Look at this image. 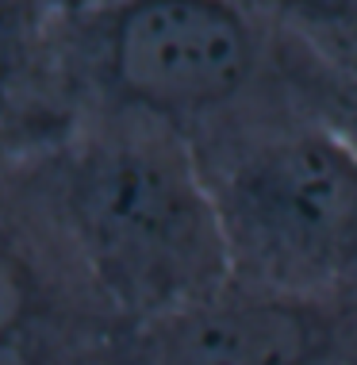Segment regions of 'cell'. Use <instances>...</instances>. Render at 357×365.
Returning <instances> with one entry per match:
<instances>
[{"label": "cell", "mask_w": 357, "mask_h": 365, "mask_svg": "<svg viewBox=\"0 0 357 365\" xmlns=\"http://www.w3.org/2000/svg\"><path fill=\"white\" fill-rule=\"evenodd\" d=\"M231 250V281L357 292V139L300 115L204 162Z\"/></svg>", "instance_id": "3"}, {"label": "cell", "mask_w": 357, "mask_h": 365, "mask_svg": "<svg viewBox=\"0 0 357 365\" xmlns=\"http://www.w3.org/2000/svg\"><path fill=\"white\" fill-rule=\"evenodd\" d=\"M250 12L273 27L284 43L346 81L357 62V0H242Z\"/></svg>", "instance_id": "6"}, {"label": "cell", "mask_w": 357, "mask_h": 365, "mask_svg": "<svg viewBox=\"0 0 357 365\" xmlns=\"http://www.w3.org/2000/svg\"><path fill=\"white\" fill-rule=\"evenodd\" d=\"M127 334L38 177L4 158L0 365H112Z\"/></svg>", "instance_id": "4"}, {"label": "cell", "mask_w": 357, "mask_h": 365, "mask_svg": "<svg viewBox=\"0 0 357 365\" xmlns=\"http://www.w3.org/2000/svg\"><path fill=\"white\" fill-rule=\"evenodd\" d=\"M69 4H96V0H69Z\"/></svg>", "instance_id": "7"}, {"label": "cell", "mask_w": 357, "mask_h": 365, "mask_svg": "<svg viewBox=\"0 0 357 365\" xmlns=\"http://www.w3.org/2000/svg\"><path fill=\"white\" fill-rule=\"evenodd\" d=\"M112 365H357V292H284L227 281L143 323Z\"/></svg>", "instance_id": "5"}, {"label": "cell", "mask_w": 357, "mask_h": 365, "mask_svg": "<svg viewBox=\"0 0 357 365\" xmlns=\"http://www.w3.org/2000/svg\"><path fill=\"white\" fill-rule=\"evenodd\" d=\"M4 158L38 177L131 331L231 281L212 177L170 123L93 108L58 143Z\"/></svg>", "instance_id": "2"}, {"label": "cell", "mask_w": 357, "mask_h": 365, "mask_svg": "<svg viewBox=\"0 0 357 365\" xmlns=\"http://www.w3.org/2000/svg\"><path fill=\"white\" fill-rule=\"evenodd\" d=\"M51 93L66 131L81 112L123 108L212 162L300 115L334 120L338 81L242 0H96L58 8Z\"/></svg>", "instance_id": "1"}]
</instances>
